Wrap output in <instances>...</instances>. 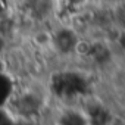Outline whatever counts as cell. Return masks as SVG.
<instances>
[{
	"label": "cell",
	"instance_id": "obj_1",
	"mask_svg": "<svg viewBox=\"0 0 125 125\" xmlns=\"http://www.w3.org/2000/svg\"><path fill=\"white\" fill-rule=\"evenodd\" d=\"M53 85L56 90V94L63 99H75L81 97L90 93L91 83L90 80L77 71L69 72H60L53 80Z\"/></svg>",
	"mask_w": 125,
	"mask_h": 125
},
{
	"label": "cell",
	"instance_id": "obj_2",
	"mask_svg": "<svg viewBox=\"0 0 125 125\" xmlns=\"http://www.w3.org/2000/svg\"><path fill=\"white\" fill-rule=\"evenodd\" d=\"M78 41H80V37L77 35V32L74 30L65 28V27L63 28H59L52 35V44L54 46V49L60 54L75 53V49H77Z\"/></svg>",
	"mask_w": 125,
	"mask_h": 125
},
{
	"label": "cell",
	"instance_id": "obj_3",
	"mask_svg": "<svg viewBox=\"0 0 125 125\" xmlns=\"http://www.w3.org/2000/svg\"><path fill=\"white\" fill-rule=\"evenodd\" d=\"M84 112L87 115L88 125H112L113 122V113L103 103L93 102L84 109Z\"/></svg>",
	"mask_w": 125,
	"mask_h": 125
},
{
	"label": "cell",
	"instance_id": "obj_4",
	"mask_svg": "<svg viewBox=\"0 0 125 125\" xmlns=\"http://www.w3.org/2000/svg\"><path fill=\"white\" fill-rule=\"evenodd\" d=\"M87 57L93 60L94 65L104 66L112 60V52L103 43H90V50L87 53Z\"/></svg>",
	"mask_w": 125,
	"mask_h": 125
},
{
	"label": "cell",
	"instance_id": "obj_5",
	"mask_svg": "<svg viewBox=\"0 0 125 125\" xmlns=\"http://www.w3.org/2000/svg\"><path fill=\"white\" fill-rule=\"evenodd\" d=\"M57 125H88V119L83 109L69 107L57 116Z\"/></svg>",
	"mask_w": 125,
	"mask_h": 125
},
{
	"label": "cell",
	"instance_id": "obj_6",
	"mask_svg": "<svg viewBox=\"0 0 125 125\" xmlns=\"http://www.w3.org/2000/svg\"><path fill=\"white\" fill-rule=\"evenodd\" d=\"M84 2H85V0H68V3L71 6H81Z\"/></svg>",
	"mask_w": 125,
	"mask_h": 125
}]
</instances>
